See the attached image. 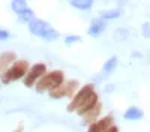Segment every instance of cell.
Returning a JSON list of instances; mask_svg holds the SVG:
<instances>
[{"label":"cell","instance_id":"cell-1","mask_svg":"<svg viewBox=\"0 0 150 132\" xmlns=\"http://www.w3.org/2000/svg\"><path fill=\"white\" fill-rule=\"evenodd\" d=\"M29 30L35 35V36H39V38L45 39V41H56L59 38V32L56 29H53L47 21L42 20H32L29 23Z\"/></svg>","mask_w":150,"mask_h":132},{"label":"cell","instance_id":"cell-2","mask_svg":"<svg viewBox=\"0 0 150 132\" xmlns=\"http://www.w3.org/2000/svg\"><path fill=\"white\" fill-rule=\"evenodd\" d=\"M63 72L62 71H53V72H48L45 74L39 81L36 83V92L41 93V92H45V90H50L51 92L53 89L59 87L60 84H63Z\"/></svg>","mask_w":150,"mask_h":132},{"label":"cell","instance_id":"cell-3","mask_svg":"<svg viewBox=\"0 0 150 132\" xmlns=\"http://www.w3.org/2000/svg\"><path fill=\"white\" fill-rule=\"evenodd\" d=\"M29 72V63L26 60H17V62L12 65L11 68H8L3 75H2V83L5 84H9L11 81H15V80H20L23 78Z\"/></svg>","mask_w":150,"mask_h":132},{"label":"cell","instance_id":"cell-4","mask_svg":"<svg viewBox=\"0 0 150 132\" xmlns=\"http://www.w3.org/2000/svg\"><path fill=\"white\" fill-rule=\"evenodd\" d=\"M77 89H78V81L72 80V81L63 83V84H60L59 87L53 89L50 92V96L54 99H60V98H63V96H75Z\"/></svg>","mask_w":150,"mask_h":132},{"label":"cell","instance_id":"cell-5","mask_svg":"<svg viewBox=\"0 0 150 132\" xmlns=\"http://www.w3.org/2000/svg\"><path fill=\"white\" fill-rule=\"evenodd\" d=\"M93 93V84H87V86H84V87H81L80 89V92L74 96V99H72V102L69 104V107H68V111H78L80 110V107L86 102V99L89 98V96Z\"/></svg>","mask_w":150,"mask_h":132},{"label":"cell","instance_id":"cell-6","mask_svg":"<svg viewBox=\"0 0 150 132\" xmlns=\"http://www.w3.org/2000/svg\"><path fill=\"white\" fill-rule=\"evenodd\" d=\"M45 71H47V66L44 63H36L33 65L29 72H27V75L26 78H24V86L26 87H32L35 83H38L44 75H45Z\"/></svg>","mask_w":150,"mask_h":132},{"label":"cell","instance_id":"cell-7","mask_svg":"<svg viewBox=\"0 0 150 132\" xmlns=\"http://www.w3.org/2000/svg\"><path fill=\"white\" fill-rule=\"evenodd\" d=\"M11 8L20 17L21 23H30L33 20V12L30 11V8L27 6V3L24 0H15V2H12Z\"/></svg>","mask_w":150,"mask_h":132},{"label":"cell","instance_id":"cell-8","mask_svg":"<svg viewBox=\"0 0 150 132\" xmlns=\"http://www.w3.org/2000/svg\"><path fill=\"white\" fill-rule=\"evenodd\" d=\"M111 126H112V117L111 116H107V117H104L101 120L93 122L89 126V131H87V132H107Z\"/></svg>","mask_w":150,"mask_h":132},{"label":"cell","instance_id":"cell-9","mask_svg":"<svg viewBox=\"0 0 150 132\" xmlns=\"http://www.w3.org/2000/svg\"><path fill=\"white\" fill-rule=\"evenodd\" d=\"M105 27H107V21L105 20L95 18L92 21V24H90V27H89V30H87V32H89V35L93 36V38H98V36L105 30Z\"/></svg>","mask_w":150,"mask_h":132},{"label":"cell","instance_id":"cell-10","mask_svg":"<svg viewBox=\"0 0 150 132\" xmlns=\"http://www.w3.org/2000/svg\"><path fill=\"white\" fill-rule=\"evenodd\" d=\"M98 102H99V101H98V95H96V93L93 92V93H92V95L89 96V98L86 99V102H84V104H83V105L80 107V110H78L77 113H78L80 116H84V114H86L87 111H89L90 108H93V107H95V105H96Z\"/></svg>","mask_w":150,"mask_h":132},{"label":"cell","instance_id":"cell-11","mask_svg":"<svg viewBox=\"0 0 150 132\" xmlns=\"http://www.w3.org/2000/svg\"><path fill=\"white\" fill-rule=\"evenodd\" d=\"M101 107H102V105L98 102L93 108H90V110L83 116V117H84V122H86V123H89V122H95V120L98 119V116H99V113H101Z\"/></svg>","mask_w":150,"mask_h":132},{"label":"cell","instance_id":"cell-12","mask_svg":"<svg viewBox=\"0 0 150 132\" xmlns=\"http://www.w3.org/2000/svg\"><path fill=\"white\" fill-rule=\"evenodd\" d=\"M143 116H144V113L137 107H129L125 111V119L126 120H140V119H143Z\"/></svg>","mask_w":150,"mask_h":132},{"label":"cell","instance_id":"cell-13","mask_svg":"<svg viewBox=\"0 0 150 132\" xmlns=\"http://www.w3.org/2000/svg\"><path fill=\"white\" fill-rule=\"evenodd\" d=\"M117 63H119V60H117V57H116V56H112L111 59H108L107 62H105V65H104V69H102L104 74H102V75H104V77L110 75L111 72L117 68Z\"/></svg>","mask_w":150,"mask_h":132},{"label":"cell","instance_id":"cell-14","mask_svg":"<svg viewBox=\"0 0 150 132\" xmlns=\"http://www.w3.org/2000/svg\"><path fill=\"white\" fill-rule=\"evenodd\" d=\"M122 15V11L120 9H108V11H102L101 14H99V18L102 20H114V18H119Z\"/></svg>","mask_w":150,"mask_h":132},{"label":"cell","instance_id":"cell-15","mask_svg":"<svg viewBox=\"0 0 150 132\" xmlns=\"http://www.w3.org/2000/svg\"><path fill=\"white\" fill-rule=\"evenodd\" d=\"M71 5L77 9H81V11H89L93 6V2L92 0H72Z\"/></svg>","mask_w":150,"mask_h":132},{"label":"cell","instance_id":"cell-16","mask_svg":"<svg viewBox=\"0 0 150 132\" xmlns=\"http://www.w3.org/2000/svg\"><path fill=\"white\" fill-rule=\"evenodd\" d=\"M17 59V56L14 53H3L0 57V66H8L9 63H12Z\"/></svg>","mask_w":150,"mask_h":132},{"label":"cell","instance_id":"cell-17","mask_svg":"<svg viewBox=\"0 0 150 132\" xmlns=\"http://www.w3.org/2000/svg\"><path fill=\"white\" fill-rule=\"evenodd\" d=\"M128 35H129V32L126 29H117L114 32V39L116 41H123V39L128 38Z\"/></svg>","mask_w":150,"mask_h":132},{"label":"cell","instance_id":"cell-18","mask_svg":"<svg viewBox=\"0 0 150 132\" xmlns=\"http://www.w3.org/2000/svg\"><path fill=\"white\" fill-rule=\"evenodd\" d=\"M80 41H81V38H80V36H77V35L66 36V38H65V44H66V45H71V44H74V42H80Z\"/></svg>","mask_w":150,"mask_h":132},{"label":"cell","instance_id":"cell-19","mask_svg":"<svg viewBox=\"0 0 150 132\" xmlns=\"http://www.w3.org/2000/svg\"><path fill=\"white\" fill-rule=\"evenodd\" d=\"M141 32H143L144 38H150V23H144V24H143Z\"/></svg>","mask_w":150,"mask_h":132},{"label":"cell","instance_id":"cell-20","mask_svg":"<svg viewBox=\"0 0 150 132\" xmlns=\"http://www.w3.org/2000/svg\"><path fill=\"white\" fill-rule=\"evenodd\" d=\"M11 38V33L8 30H2L0 29V41H5V39H9Z\"/></svg>","mask_w":150,"mask_h":132},{"label":"cell","instance_id":"cell-21","mask_svg":"<svg viewBox=\"0 0 150 132\" xmlns=\"http://www.w3.org/2000/svg\"><path fill=\"white\" fill-rule=\"evenodd\" d=\"M107 132H119V129H117L116 126H111V128H110V129H108Z\"/></svg>","mask_w":150,"mask_h":132},{"label":"cell","instance_id":"cell-22","mask_svg":"<svg viewBox=\"0 0 150 132\" xmlns=\"http://www.w3.org/2000/svg\"><path fill=\"white\" fill-rule=\"evenodd\" d=\"M112 89H114V86H107V89H105V90H107V92H111Z\"/></svg>","mask_w":150,"mask_h":132}]
</instances>
